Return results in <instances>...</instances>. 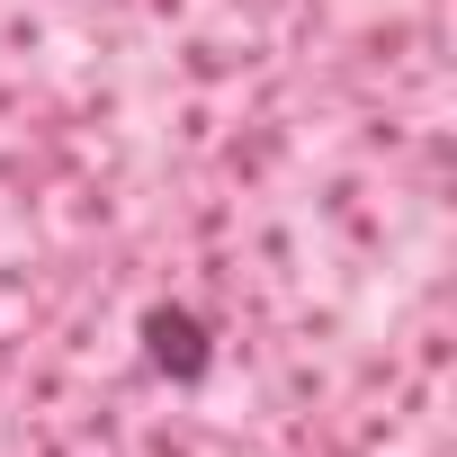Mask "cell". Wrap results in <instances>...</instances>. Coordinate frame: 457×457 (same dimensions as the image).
Here are the masks:
<instances>
[{
    "label": "cell",
    "instance_id": "obj_1",
    "mask_svg": "<svg viewBox=\"0 0 457 457\" xmlns=\"http://www.w3.org/2000/svg\"><path fill=\"white\" fill-rule=\"evenodd\" d=\"M144 350H153V368H170V377H206V323L179 314V305H153V314H144Z\"/></svg>",
    "mask_w": 457,
    "mask_h": 457
}]
</instances>
